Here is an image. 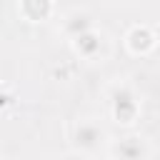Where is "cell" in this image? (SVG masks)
Listing matches in <instances>:
<instances>
[{
	"instance_id": "cell-1",
	"label": "cell",
	"mask_w": 160,
	"mask_h": 160,
	"mask_svg": "<svg viewBox=\"0 0 160 160\" xmlns=\"http://www.w3.org/2000/svg\"><path fill=\"white\" fill-rule=\"evenodd\" d=\"M108 110H110V118L118 122V125H132L140 115V100L132 90V85L118 80L108 88Z\"/></svg>"
},
{
	"instance_id": "cell-2",
	"label": "cell",
	"mask_w": 160,
	"mask_h": 160,
	"mask_svg": "<svg viewBox=\"0 0 160 160\" xmlns=\"http://www.w3.org/2000/svg\"><path fill=\"white\" fill-rule=\"evenodd\" d=\"M105 140H108V135L98 120H80L72 128V145H75V150H80L85 155H95L105 145Z\"/></svg>"
},
{
	"instance_id": "cell-3",
	"label": "cell",
	"mask_w": 160,
	"mask_h": 160,
	"mask_svg": "<svg viewBox=\"0 0 160 160\" xmlns=\"http://www.w3.org/2000/svg\"><path fill=\"white\" fill-rule=\"evenodd\" d=\"M112 160H150V145L140 135H128L112 142Z\"/></svg>"
},
{
	"instance_id": "cell-4",
	"label": "cell",
	"mask_w": 160,
	"mask_h": 160,
	"mask_svg": "<svg viewBox=\"0 0 160 160\" xmlns=\"http://www.w3.org/2000/svg\"><path fill=\"white\" fill-rule=\"evenodd\" d=\"M155 45H158V35L148 25H132L125 32V48L132 55H148L155 50Z\"/></svg>"
},
{
	"instance_id": "cell-5",
	"label": "cell",
	"mask_w": 160,
	"mask_h": 160,
	"mask_svg": "<svg viewBox=\"0 0 160 160\" xmlns=\"http://www.w3.org/2000/svg\"><path fill=\"white\" fill-rule=\"evenodd\" d=\"M72 42V50L80 55V58H85V60H95L100 52H102V35L92 28V30H88V32H82V35H78V38H72L70 40Z\"/></svg>"
},
{
	"instance_id": "cell-6",
	"label": "cell",
	"mask_w": 160,
	"mask_h": 160,
	"mask_svg": "<svg viewBox=\"0 0 160 160\" xmlns=\"http://www.w3.org/2000/svg\"><path fill=\"white\" fill-rule=\"evenodd\" d=\"M88 30H92V18L85 12V10H70L68 15H65V20H62V32L72 40V38H78V35H82V32H88Z\"/></svg>"
},
{
	"instance_id": "cell-7",
	"label": "cell",
	"mask_w": 160,
	"mask_h": 160,
	"mask_svg": "<svg viewBox=\"0 0 160 160\" xmlns=\"http://www.w3.org/2000/svg\"><path fill=\"white\" fill-rule=\"evenodd\" d=\"M18 10H20V15H22L25 20L38 22V20L50 18V12L55 10V5H52L50 0H25V2L18 5Z\"/></svg>"
},
{
	"instance_id": "cell-8",
	"label": "cell",
	"mask_w": 160,
	"mask_h": 160,
	"mask_svg": "<svg viewBox=\"0 0 160 160\" xmlns=\"http://www.w3.org/2000/svg\"><path fill=\"white\" fill-rule=\"evenodd\" d=\"M158 42H160V35H158Z\"/></svg>"
}]
</instances>
